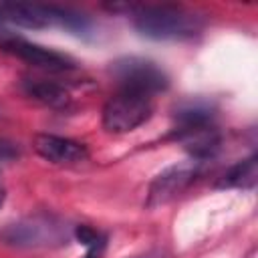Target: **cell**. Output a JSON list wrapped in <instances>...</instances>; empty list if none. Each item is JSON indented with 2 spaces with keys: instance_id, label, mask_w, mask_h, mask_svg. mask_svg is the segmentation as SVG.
I'll list each match as a JSON object with an SVG mask.
<instances>
[{
  "instance_id": "obj_8",
  "label": "cell",
  "mask_w": 258,
  "mask_h": 258,
  "mask_svg": "<svg viewBox=\"0 0 258 258\" xmlns=\"http://www.w3.org/2000/svg\"><path fill=\"white\" fill-rule=\"evenodd\" d=\"M32 145H34V151L42 159L54 165H77V163L87 161L89 157V151L83 143L69 139V137H60V135L38 133Z\"/></svg>"
},
{
  "instance_id": "obj_9",
  "label": "cell",
  "mask_w": 258,
  "mask_h": 258,
  "mask_svg": "<svg viewBox=\"0 0 258 258\" xmlns=\"http://www.w3.org/2000/svg\"><path fill=\"white\" fill-rule=\"evenodd\" d=\"M22 87L30 99H34L50 109L60 111L71 105V95L60 83H54L48 79H26Z\"/></svg>"
},
{
  "instance_id": "obj_6",
  "label": "cell",
  "mask_w": 258,
  "mask_h": 258,
  "mask_svg": "<svg viewBox=\"0 0 258 258\" xmlns=\"http://www.w3.org/2000/svg\"><path fill=\"white\" fill-rule=\"evenodd\" d=\"M198 163L200 161H183L177 165H171L167 169H163L149 185L147 191V208H159L167 202H171L173 198H177L196 177L198 173Z\"/></svg>"
},
{
  "instance_id": "obj_2",
  "label": "cell",
  "mask_w": 258,
  "mask_h": 258,
  "mask_svg": "<svg viewBox=\"0 0 258 258\" xmlns=\"http://www.w3.org/2000/svg\"><path fill=\"white\" fill-rule=\"evenodd\" d=\"M173 121V137L189 151L194 161H204L218 151L222 135L210 103L187 101L175 109Z\"/></svg>"
},
{
  "instance_id": "obj_12",
  "label": "cell",
  "mask_w": 258,
  "mask_h": 258,
  "mask_svg": "<svg viewBox=\"0 0 258 258\" xmlns=\"http://www.w3.org/2000/svg\"><path fill=\"white\" fill-rule=\"evenodd\" d=\"M4 196H6V194H4V187H2V183H0V206L4 204Z\"/></svg>"
},
{
  "instance_id": "obj_1",
  "label": "cell",
  "mask_w": 258,
  "mask_h": 258,
  "mask_svg": "<svg viewBox=\"0 0 258 258\" xmlns=\"http://www.w3.org/2000/svg\"><path fill=\"white\" fill-rule=\"evenodd\" d=\"M111 10H125L133 16L139 34L153 40H187L204 30V16L173 4H115Z\"/></svg>"
},
{
  "instance_id": "obj_5",
  "label": "cell",
  "mask_w": 258,
  "mask_h": 258,
  "mask_svg": "<svg viewBox=\"0 0 258 258\" xmlns=\"http://www.w3.org/2000/svg\"><path fill=\"white\" fill-rule=\"evenodd\" d=\"M2 238L14 246H50V244H60L67 238V232L64 226L54 218L34 216L8 226Z\"/></svg>"
},
{
  "instance_id": "obj_3",
  "label": "cell",
  "mask_w": 258,
  "mask_h": 258,
  "mask_svg": "<svg viewBox=\"0 0 258 258\" xmlns=\"http://www.w3.org/2000/svg\"><path fill=\"white\" fill-rule=\"evenodd\" d=\"M111 75L119 91H131L145 97H153L169 85L165 71L157 62L141 56H123L115 60L111 64Z\"/></svg>"
},
{
  "instance_id": "obj_4",
  "label": "cell",
  "mask_w": 258,
  "mask_h": 258,
  "mask_svg": "<svg viewBox=\"0 0 258 258\" xmlns=\"http://www.w3.org/2000/svg\"><path fill=\"white\" fill-rule=\"evenodd\" d=\"M151 97L131 91H117L107 99L103 107V127L109 133H129L143 125L151 117Z\"/></svg>"
},
{
  "instance_id": "obj_10",
  "label": "cell",
  "mask_w": 258,
  "mask_h": 258,
  "mask_svg": "<svg viewBox=\"0 0 258 258\" xmlns=\"http://www.w3.org/2000/svg\"><path fill=\"white\" fill-rule=\"evenodd\" d=\"M256 179H258V161H256V155H250L248 159L238 161L236 165H232L224 173V177L220 181V187L252 189L256 185Z\"/></svg>"
},
{
  "instance_id": "obj_11",
  "label": "cell",
  "mask_w": 258,
  "mask_h": 258,
  "mask_svg": "<svg viewBox=\"0 0 258 258\" xmlns=\"http://www.w3.org/2000/svg\"><path fill=\"white\" fill-rule=\"evenodd\" d=\"M12 157H16V149H14L10 143L0 141V161H8V159H12Z\"/></svg>"
},
{
  "instance_id": "obj_7",
  "label": "cell",
  "mask_w": 258,
  "mask_h": 258,
  "mask_svg": "<svg viewBox=\"0 0 258 258\" xmlns=\"http://www.w3.org/2000/svg\"><path fill=\"white\" fill-rule=\"evenodd\" d=\"M2 46L6 52L18 56L20 60H24L32 67H38L42 71H48V73H62V71H71L77 67L71 56L50 50V48H44V46H38V44H32V42H26L22 38L4 40Z\"/></svg>"
},
{
  "instance_id": "obj_13",
  "label": "cell",
  "mask_w": 258,
  "mask_h": 258,
  "mask_svg": "<svg viewBox=\"0 0 258 258\" xmlns=\"http://www.w3.org/2000/svg\"><path fill=\"white\" fill-rule=\"evenodd\" d=\"M139 258H161L159 254H145V256H139Z\"/></svg>"
}]
</instances>
